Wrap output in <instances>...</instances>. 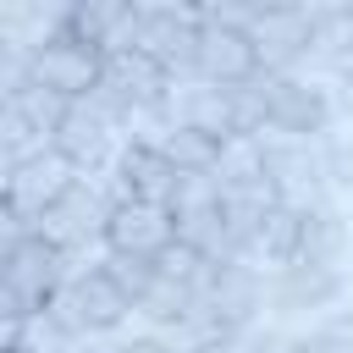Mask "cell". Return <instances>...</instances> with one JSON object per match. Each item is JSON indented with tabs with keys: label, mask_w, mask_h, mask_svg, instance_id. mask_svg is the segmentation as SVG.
I'll list each match as a JSON object with an SVG mask.
<instances>
[{
	"label": "cell",
	"mask_w": 353,
	"mask_h": 353,
	"mask_svg": "<svg viewBox=\"0 0 353 353\" xmlns=\"http://www.w3.org/2000/svg\"><path fill=\"white\" fill-rule=\"evenodd\" d=\"M298 265L353 270V215H347L342 204H325V210L303 215V232H298Z\"/></svg>",
	"instance_id": "7c38bea8"
},
{
	"label": "cell",
	"mask_w": 353,
	"mask_h": 353,
	"mask_svg": "<svg viewBox=\"0 0 353 353\" xmlns=\"http://www.w3.org/2000/svg\"><path fill=\"white\" fill-rule=\"evenodd\" d=\"M110 199H105V188L94 182V176H77L72 182V193L61 199V204H50L28 232L33 237H44L50 248H72V243H88V237H105V221H110Z\"/></svg>",
	"instance_id": "8992f818"
},
{
	"label": "cell",
	"mask_w": 353,
	"mask_h": 353,
	"mask_svg": "<svg viewBox=\"0 0 353 353\" xmlns=\"http://www.w3.org/2000/svg\"><path fill=\"white\" fill-rule=\"evenodd\" d=\"M17 353H83V342H77L50 309H33V314H22V342H17Z\"/></svg>",
	"instance_id": "ac0fdd59"
},
{
	"label": "cell",
	"mask_w": 353,
	"mask_h": 353,
	"mask_svg": "<svg viewBox=\"0 0 353 353\" xmlns=\"http://www.w3.org/2000/svg\"><path fill=\"white\" fill-rule=\"evenodd\" d=\"M99 83L132 110V105H160L165 99V66H154L149 55H138V50H121V55H105V72H99Z\"/></svg>",
	"instance_id": "4fadbf2b"
},
{
	"label": "cell",
	"mask_w": 353,
	"mask_h": 353,
	"mask_svg": "<svg viewBox=\"0 0 353 353\" xmlns=\"http://www.w3.org/2000/svg\"><path fill=\"white\" fill-rule=\"evenodd\" d=\"M204 303L215 309V320L226 331H248V325H259L270 314V281L254 265L232 259V265H215V281H210V298Z\"/></svg>",
	"instance_id": "8fae6325"
},
{
	"label": "cell",
	"mask_w": 353,
	"mask_h": 353,
	"mask_svg": "<svg viewBox=\"0 0 353 353\" xmlns=\"http://www.w3.org/2000/svg\"><path fill=\"white\" fill-rule=\"evenodd\" d=\"M171 221H199V215H215L221 210V182L215 171H176V188H171Z\"/></svg>",
	"instance_id": "2e32d148"
},
{
	"label": "cell",
	"mask_w": 353,
	"mask_h": 353,
	"mask_svg": "<svg viewBox=\"0 0 353 353\" xmlns=\"http://www.w3.org/2000/svg\"><path fill=\"white\" fill-rule=\"evenodd\" d=\"M314 325H320V320H314ZM325 342H331L325 353H353V336H325Z\"/></svg>",
	"instance_id": "d4e9b609"
},
{
	"label": "cell",
	"mask_w": 353,
	"mask_h": 353,
	"mask_svg": "<svg viewBox=\"0 0 353 353\" xmlns=\"http://www.w3.org/2000/svg\"><path fill=\"white\" fill-rule=\"evenodd\" d=\"M105 243L110 254H132V259H160L171 243H176V221L165 204H143V199H127L110 210L105 221Z\"/></svg>",
	"instance_id": "30bf717a"
},
{
	"label": "cell",
	"mask_w": 353,
	"mask_h": 353,
	"mask_svg": "<svg viewBox=\"0 0 353 353\" xmlns=\"http://www.w3.org/2000/svg\"><path fill=\"white\" fill-rule=\"evenodd\" d=\"M132 50L165 66V77H188L199 50V6H138Z\"/></svg>",
	"instance_id": "277c9868"
},
{
	"label": "cell",
	"mask_w": 353,
	"mask_h": 353,
	"mask_svg": "<svg viewBox=\"0 0 353 353\" xmlns=\"http://www.w3.org/2000/svg\"><path fill=\"white\" fill-rule=\"evenodd\" d=\"M160 154H165V165H171V171H215L221 143H215V138H204V132H193V127H176V132L160 143Z\"/></svg>",
	"instance_id": "d6986e66"
},
{
	"label": "cell",
	"mask_w": 353,
	"mask_h": 353,
	"mask_svg": "<svg viewBox=\"0 0 353 353\" xmlns=\"http://www.w3.org/2000/svg\"><path fill=\"white\" fill-rule=\"evenodd\" d=\"M22 342V320H0V353H17Z\"/></svg>",
	"instance_id": "7402d4cb"
},
{
	"label": "cell",
	"mask_w": 353,
	"mask_h": 353,
	"mask_svg": "<svg viewBox=\"0 0 353 353\" xmlns=\"http://www.w3.org/2000/svg\"><path fill=\"white\" fill-rule=\"evenodd\" d=\"M77 342H94V336H116L127 320H132V303L116 292V281L99 270V276H83V281H66L50 303H44Z\"/></svg>",
	"instance_id": "7a4b0ae2"
},
{
	"label": "cell",
	"mask_w": 353,
	"mask_h": 353,
	"mask_svg": "<svg viewBox=\"0 0 353 353\" xmlns=\"http://www.w3.org/2000/svg\"><path fill=\"white\" fill-rule=\"evenodd\" d=\"M160 110H165L171 127H193V132H204V138H215V143H226V138L237 132V88L204 83L199 72L171 77Z\"/></svg>",
	"instance_id": "3957f363"
},
{
	"label": "cell",
	"mask_w": 353,
	"mask_h": 353,
	"mask_svg": "<svg viewBox=\"0 0 353 353\" xmlns=\"http://www.w3.org/2000/svg\"><path fill=\"white\" fill-rule=\"evenodd\" d=\"M105 276L116 281V292L138 309L143 303V292L154 287V259H132V254H110V265H105Z\"/></svg>",
	"instance_id": "ffe728a7"
},
{
	"label": "cell",
	"mask_w": 353,
	"mask_h": 353,
	"mask_svg": "<svg viewBox=\"0 0 353 353\" xmlns=\"http://www.w3.org/2000/svg\"><path fill=\"white\" fill-rule=\"evenodd\" d=\"M72 182H77V165H72L61 149H50V154H39V160H22V165H17L11 188H6V204L17 210V221H22V226H33L50 204H61V199L72 193Z\"/></svg>",
	"instance_id": "9c48e42d"
},
{
	"label": "cell",
	"mask_w": 353,
	"mask_h": 353,
	"mask_svg": "<svg viewBox=\"0 0 353 353\" xmlns=\"http://www.w3.org/2000/svg\"><path fill=\"white\" fill-rule=\"evenodd\" d=\"M259 94H265L270 132H287V138H331V132H342L336 127V110H331V94H325L320 77H303V72H259Z\"/></svg>",
	"instance_id": "6da1fadb"
},
{
	"label": "cell",
	"mask_w": 353,
	"mask_h": 353,
	"mask_svg": "<svg viewBox=\"0 0 353 353\" xmlns=\"http://www.w3.org/2000/svg\"><path fill=\"white\" fill-rule=\"evenodd\" d=\"M11 176H17V160H11V149H0V199H6V188H11Z\"/></svg>",
	"instance_id": "cb8c5ba5"
},
{
	"label": "cell",
	"mask_w": 353,
	"mask_h": 353,
	"mask_svg": "<svg viewBox=\"0 0 353 353\" xmlns=\"http://www.w3.org/2000/svg\"><path fill=\"white\" fill-rule=\"evenodd\" d=\"M22 237H28V226H22V221H17V210L0 199V259H6V254H11Z\"/></svg>",
	"instance_id": "44dd1931"
},
{
	"label": "cell",
	"mask_w": 353,
	"mask_h": 353,
	"mask_svg": "<svg viewBox=\"0 0 353 353\" xmlns=\"http://www.w3.org/2000/svg\"><path fill=\"white\" fill-rule=\"evenodd\" d=\"M0 281L17 292V303H22V314H33V309H44L61 287H66V270H61V248H50L44 237H22L6 259H0Z\"/></svg>",
	"instance_id": "ba28073f"
},
{
	"label": "cell",
	"mask_w": 353,
	"mask_h": 353,
	"mask_svg": "<svg viewBox=\"0 0 353 353\" xmlns=\"http://www.w3.org/2000/svg\"><path fill=\"white\" fill-rule=\"evenodd\" d=\"M259 176H265L259 143L243 138V132H232V138L221 143V154H215V182H221V188H243V182H259Z\"/></svg>",
	"instance_id": "e0dca14e"
},
{
	"label": "cell",
	"mask_w": 353,
	"mask_h": 353,
	"mask_svg": "<svg viewBox=\"0 0 353 353\" xmlns=\"http://www.w3.org/2000/svg\"><path fill=\"white\" fill-rule=\"evenodd\" d=\"M116 171L127 182V199H143V204H171V188H176V171L165 165V154L154 149H121L116 154Z\"/></svg>",
	"instance_id": "9a60e30c"
},
{
	"label": "cell",
	"mask_w": 353,
	"mask_h": 353,
	"mask_svg": "<svg viewBox=\"0 0 353 353\" xmlns=\"http://www.w3.org/2000/svg\"><path fill=\"white\" fill-rule=\"evenodd\" d=\"M0 320H22V303H17V292L0 281Z\"/></svg>",
	"instance_id": "603a6c76"
},
{
	"label": "cell",
	"mask_w": 353,
	"mask_h": 353,
	"mask_svg": "<svg viewBox=\"0 0 353 353\" xmlns=\"http://www.w3.org/2000/svg\"><path fill=\"white\" fill-rule=\"evenodd\" d=\"M99 72H105V55H99L94 44L72 39V33H61L55 44H44V50L28 61V83H39V88H50V94H61V99L94 94Z\"/></svg>",
	"instance_id": "52a82bcc"
},
{
	"label": "cell",
	"mask_w": 353,
	"mask_h": 353,
	"mask_svg": "<svg viewBox=\"0 0 353 353\" xmlns=\"http://www.w3.org/2000/svg\"><path fill=\"white\" fill-rule=\"evenodd\" d=\"M193 72L204 83H221V88H243L254 72H259V50L243 28L210 17V6H199V50H193Z\"/></svg>",
	"instance_id": "5b68a950"
},
{
	"label": "cell",
	"mask_w": 353,
	"mask_h": 353,
	"mask_svg": "<svg viewBox=\"0 0 353 353\" xmlns=\"http://www.w3.org/2000/svg\"><path fill=\"white\" fill-rule=\"evenodd\" d=\"M298 232H303V215H292L287 204H276V210L265 215V226L254 232V243L243 248V265H254V270L270 281L276 270H287V265L298 259Z\"/></svg>",
	"instance_id": "5bb4252c"
}]
</instances>
